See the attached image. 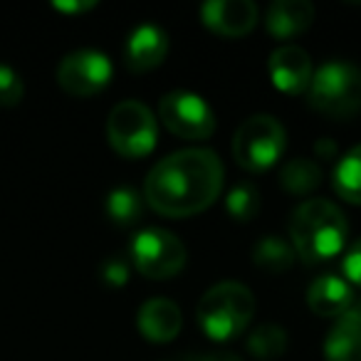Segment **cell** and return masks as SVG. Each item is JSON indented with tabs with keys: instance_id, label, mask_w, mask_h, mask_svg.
Returning <instances> with one entry per match:
<instances>
[{
	"instance_id": "obj_1",
	"label": "cell",
	"mask_w": 361,
	"mask_h": 361,
	"mask_svg": "<svg viewBox=\"0 0 361 361\" xmlns=\"http://www.w3.org/2000/svg\"><path fill=\"white\" fill-rule=\"evenodd\" d=\"M223 164L211 149H183L166 156L146 176L144 198L166 218L206 211L223 191Z\"/></svg>"
},
{
	"instance_id": "obj_2",
	"label": "cell",
	"mask_w": 361,
	"mask_h": 361,
	"mask_svg": "<svg viewBox=\"0 0 361 361\" xmlns=\"http://www.w3.org/2000/svg\"><path fill=\"white\" fill-rule=\"evenodd\" d=\"M346 233V218L334 203L324 198L300 203L290 218V240L295 255L310 265L339 255L344 250Z\"/></svg>"
},
{
	"instance_id": "obj_3",
	"label": "cell",
	"mask_w": 361,
	"mask_h": 361,
	"mask_svg": "<svg viewBox=\"0 0 361 361\" xmlns=\"http://www.w3.org/2000/svg\"><path fill=\"white\" fill-rule=\"evenodd\" d=\"M255 314V297L240 282H218L198 302V324L211 339L231 341L245 331Z\"/></svg>"
},
{
	"instance_id": "obj_4",
	"label": "cell",
	"mask_w": 361,
	"mask_h": 361,
	"mask_svg": "<svg viewBox=\"0 0 361 361\" xmlns=\"http://www.w3.org/2000/svg\"><path fill=\"white\" fill-rule=\"evenodd\" d=\"M310 104L326 116H351L361 109V70L351 62H326L312 72Z\"/></svg>"
},
{
	"instance_id": "obj_5",
	"label": "cell",
	"mask_w": 361,
	"mask_h": 361,
	"mask_svg": "<svg viewBox=\"0 0 361 361\" xmlns=\"http://www.w3.org/2000/svg\"><path fill=\"white\" fill-rule=\"evenodd\" d=\"M287 146V131L272 114H255L238 126L233 136V156L238 166L252 173L272 169Z\"/></svg>"
},
{
	"instance_id": "obj_6",
	"label": "cell",
	"mask_w": 361,
	"mask_h": 361,
	"mask_svg": "<svg viewBox=\"0 0 361 361\" xmlns=\"http://www.w3.org/2000/svg\"><path fill=\"white\" fill-rule=\"evenodd\" d=\"M106 139L111 149L124 159H144L154 151L159 126L151 109L141 102H121L106 119Z\"/></svg>"
},
{
	"instance_id": "obj_7",
	"label": "cell",
	"mask_w": 361,
	"mask_h": 361,
	"mask_svg": "<svg viewBox=\"0 0 361 361\" xmlns=\"http://www.w3.org/2000/svg\"><path fill=\"white\" fill-rule=\"evenodd\" d=\"M186 245L164 228H146L131 243V262L149 280H171L186 267Z\"/></svg>"
},
{
	"instance_id": "obj_8",
	"label": "cell",
	"mask_w": 361,
	"mask_h": 361,
	"mask_svg": "<svg viewBox=\"0 0 361 361\" xmlns=\"http://www.w3.org/2000/svg\"><path fill=\"white\" fill-rule=\"evenodd\" d=\"M159 116L171 134L186 141L211 139L216 131V116L206 99L191 92H169L159 102Z\"/></svg>"
},
{
	"instance_id": "obj_9",
	"label": "cell",
	"mask_w": 361,
	"mask_h": 361,
	"mask_svg": "<svg viewBox=\"0 0 361 361\" xmlns=\"http://www.w3.org/2000/svg\"><path fill=\"white\" fill-rule=\"evenodd\" d=\"M111 80V62L97 50H77L62 57L57 67V82L72 97H92Z\"/></svg>"
},
{
	"instance_id": "obj_10",
	"label": "cell",
	"mask_w": 361,
	"mask_h": 361,
	"mask_svg": "<svg viewBox=\"0 0 361 361\" xmlns=\"http://www.w3.org/2000/svg\"><path fill=\"white\" fill-rule=\"evenodd\" d=\"M201 20L223 37H243L255 27L257 6L252 0H211L201 6Z\"/></svg>"
},
{
	"instance_id": "obj_11",
	"label": "cell",
	"mask_w": 361,
	"mask_h": 361,
	"mask_svg": "<svg viewBox=\"0 0 361 361\" xmlns=\"http://www.w3.org/2000/svg\"><path fill=\"white\" fill-rule=\"evenodd\" d=\"M169 55V35L164 27L144 23L129 35L124 47V62L131 72L156 70Z\"/></svg>"
},
{
	"instance_id": "obj_12",
	"label": "cell",
	"mask_w": 361,
	"mask_h": 361,
	"mask_svg": "<svg viewBox=\"0 0 361 361\" xmlns=\"http://www.w3.org/2000/svg\"><path fill=\"white\" fill-rule=\"evenodd\" d=\"M270 77L285 94H302L312 82V60L302 47L282 45L270 55Z\"/></svg>"
},
{
	"instance_id": "obj_13",
	"label": "cell",
	"mask_w": 361,
	"mask_h": 361,
	"mask_svg": "<svg viewBox=\"0 0 361 361\" xmlns=\"http://www.w3.org/2000/svg\"><path fill=\"white\" fill-rule=\"evenodd\" d=\"M136 322H139V331L144 334V339L154 341V344H166L178 336L183 317H180L176 302L166 300V297H154L141 305Z\"/></svg>"
},
{
	"instance_id": "obj_14",
	"label": "cell",
	"mask_w": 361,
	"mask_h": 361,
	"mask_svg": "<svg viewBox=\"0 0 361 361\" xmlns=\"http://www.w3.org/2000/svg\"><path fill=\"white\" fill-rule=\"evenodd\" d=\"M326 361H361V305H351L324 339Z\"/></svg>"
},
{
	"instance_id": "obj_15",
	"label": "cell",
	"mask_w": 361,
	"mask_h": 361,
	"mask_svg": "<svg viewBox=\"0 0 361 361\" xmlns=\"http://www.w3.org/2000/svg\"><path fill=\"white\" fill-rule=\"evenodd\" d=\"M314 20V6L310 0H275L265 13V25L272 37L290 40L305 32Z\"/></svg>"
},
{
	"instance_id": "obj_16",
	"label": "cell",
	"mask_w": 361,
	"mask_h": 361,
	"mask_svg": "<svg viewBox=\"0 0 361 361\" xmlns=\"http://www.w3.org/2000/svg\"><path fill=\"white\" fill-rule=\"evenodd\" d=\"M307 305L319 317H341L354 305V295L346 280L336 275H322L307 290Z\"/></svg>"
},
{
	"instance_id": "obj_17",
	"label": "cell",
	"mask_w": 361,
	"mask_h": 361,
	"mask_svg": "<svg viewBox=\"0 0 361 361\" xmlns=\"http://www.w3.org/2000/svg\"><path fill=\"white\" fill-rule=\"evenodd\" d=\"M295 247L292 243H287L280 235H265L257 240L255 250H252V262H255L260 270L272 272V275H280L287 272L295 262Z\"/></svg>"
},
{
	"instance_id": "obj_18",
	"label": "cell",
	"mask_w": 361,
	"mask_h": 361,
	"mask_svg": "<svg viewBox=\"0 0 361 361\" xmlns=\"http://www.w3.org/2000/svg\"><path fill=\"white\" fill-rule=\"evenodd\" d=\"M331 183L344 201L361 206V144L344 154V159H339Z\"/></svg>"
},
{
	"instance_id": "obj_19",
	"label": "cell",
	"mask_w": 361,
	"mask_h": 361,
	"mask_svg": "<svg viewBox=\"0 0 361 361\" xmlns=\"http://www.w3.org/2000/svg\"><path fill=\"white\" fill-rule=\"evenodd\" d=\"M280 183L292 196H305L322 183V171L312 159H292L282 169Z\"/></svg>"
},
{
	"instance_id": "obj_20",
	"label": "cell",
	"mask_w": 361,
	"mask_h": 361,
	"mask_svg": "<svg viewBox=\"0 0 361 361\" xmlns=\"http://www.w3.org/2000/svg\"><path fill=\"white\" fill-rule=\"evenodd\" d=\"M287 349V331L277 324H260L247 336V351L260 361H275Z\"/></svg>"
},
{
	"instance_id": "obj_21",
	"label": "cell",
	"mask_w": 361,
	"mask_h": 361,
	"mask_svg": "<svg viewBox=\"0 0 361 361\" xmlns=\"http://www.w3.org/2000/svg\"><path fill=\"white\" fill-rule=\"evenodd\" d=\"M106 216L116 226H134L144 213V198L129 186H119L106 196Z\"/></svg>"
},
{
	"instance_id": "obj_22",
	"label": "cell",
	"mask_w": 361,
	"mask_h": 361,
	"mask_svg": "<svg viewBox=\"0 0 361 361\" xmlns=\"http://www.w3.org/2000/svg\"><path fill=\"white\" fill-rule=\"evenodd\" d=\"M226 211L238 223H247L260 211V193L250 180H238L226 196Z\"/></svg>"
},
{
	"instance_id": "obj_23",
	"label": "cell",
	"mask_w": 361,
	"mask_h": 361,
	"mask_svg": "<svg viewBox=\"0 0 361 361\" xmlns=\"http://www.w3.org/2000/svg\"><path fill=\"white\" fill-rule=\"evenodd\" d=\"M23 94H25V87H23L20 75L11 65L0 62V106L20 104Z\"/></svg>"
},
{
	"instance_id": "obj_24",
	"label": "cell",
	"mask_w": 361,
	"mask_h": 361,
	"mask_svg": "<svg viewBox=\"0 0 361 361\" xmlns=\"http://www.w3.org/2000/svg\"><path fill=\"white\" fill-rule=\"evenodd\" d=\"M102 280L111 287H121L129 282V265L121 257H109V260L102 265Z\"/></svg>"
},
{
	"instance_id": "obj_25",
	"label": "cell",
	"mask_w": 361,
	"mask_h": 361,
	"mask_svg": "<svg viewBox=\"0 0 361 361\" xmlns=\"http://www.w3.org/2000/svg\"><path fill=\"white\" fill-rule=\"evenodd\" d=\"M344 275L349 277L354 285H359L361 287V240H356L354 245L346 250V255H344Z\"/></svg>"
},
{
	"instance_id": "obj_26",
	"label": "cell",
	"mask_w": 361,
	"mask_h": 361,
	"mask_svg": "<svg viewBox=\"0 0 361 361\" xmlns=\"http://www.w3.org/2000/svg\"><path fill=\"white\" fill-rule=\"evenodd\" d=\"M186 361H243L233 351H213V354H191Z\"/></svg>"
},
{
	"instance_id": "obj_27",
	"label": "cell",
	"mask_w": 361,
	"mask_h": 361,
	"mask_svg": "<svg viewBox=\"0 0 361 361\" xmlns=\"http://www.w3.org/2000/svg\"><path fill=\"white\" fill-rule=\"evenodd\" d=\"M55 8L62 13H82V11L94 8V3H92V0H82V3H62V0H55Z\"/></svg>"
},
{
	"instance_id": "obj_28",
	"label": "cell",
	"mask_w": 361,
	"mask_h": 361,
	"mask_svg": "<svg viewBox=\"0 0 361 361\" xmlns=\"http://www.w3.org/2000/svg\"><path fill=\"white\" fill-rule=\"evenodd\" d=\"M317 154H324V159H331V156L336 154V146L331 144L329 139H324V141H319V144H317Z\"/></svg>"
}]
</instances>
